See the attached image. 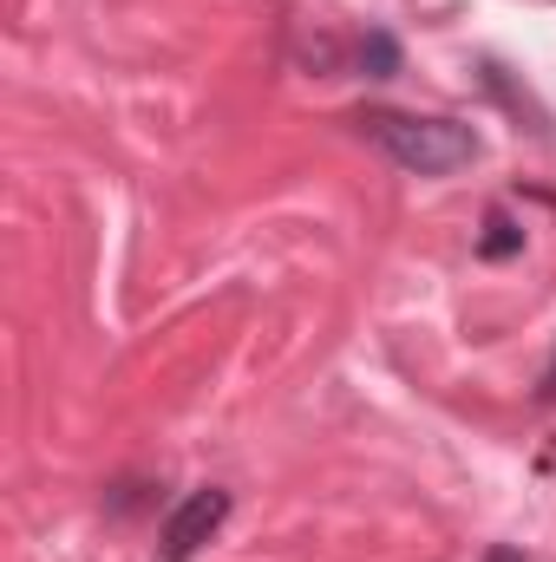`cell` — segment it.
Listing matches in <instances>:
<instances>
[{"mask_svg": "<svg viewBox=\"0 0 556 562\" xmlns=\"http://www.w3.org/2000/svg\"><path fill=\"white\" fill-rule=\"evenodd\" d=\"M360 138L374 144L387 164L413 177H452L478 157V132L458 119H419V112H360Z\"/></svg>", "mask_w": 556, "mask_h": 562, "instance_id": "cell-1", "label": "cell"}, {"mask_svg": "<svg viewBox=\"0 0 556 562\" xmlns=\"http://www.w3.org/2000/svg\"><path fill=\"white\" fill-rule=\"evenodd\" d=\"M230 524V491H216V484H203V491H190L170 517H164V562H190L216 530Z\"/></svg>", "mask_w": 556, "mask_h": 562, "instance_id": "cell-2", "label": "cell"}, {"mask_svg": "<svg viewBox=\"0 0 556 562\" xmlns=\"http://www.w3.org/2000/svg\"><path fill=\"white\" fill-rule=\"evenodd\" d=\"M518 243H524V229H511V216H491V223H485V243H478V249H485V256L498 262V256H511Z\"/></svg>", "mask_w": 556, "mask_h": 562, "instance_id": "cell-3", "label": "cell"}, {"mask_svg": "<svg viewBox=\"0 0 556 562\" xmlns=\"http://www.w3.org/2000/svg\"><path fill=\"white\" fill-rule=\"evenodd\" d=\"M360 59H367V66H374V79H387V72H393V66H400V53H393V40H387V33H374V40H367V46H360Z\"/></svg>", "mask_w": 556, "mask_h": 562, "instance_id": "cell-4", "label": "cell"}, {"mask_svg": "<svg viewBox=\"0 0 556 562\" xmlns=\"http://www.w3.org/2000/svg\"><path fill=\"white\" fill-rule=\"evenodd\" d=\"M485 562H531V557H524V550H511V543H491V550H485Z\"/></svg>", "mask_w": 556, "mask_h": 562, "instance_id": "cell-5", "label": "cell"}, {"mask_svg": "<svg viewBox=\"0 0 556 562\" xmlns=\"http://www.w3.org/2000/svg\"><path fill=\"white\" fill-rule=\"evenodd\" d=\"M537 400H544V406H556V360H551V373H544V386H537Z\"/></svg>", "mask_w": 556, "mask_h": 562, "instance_id": "cell-6", "label": "cell"}]
</instances>
